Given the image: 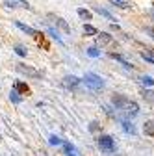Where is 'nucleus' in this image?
I'll list each match as a JSON object with an SVG mask.
<instances>
[{
    "instance_id": "1",
    "label": "nucleus",
    "mask_w": 154,
    "mask_h": 156,
    "mask_svg": "<svg viewBox=\"0 0 154 156\" xmlns=\"http://www.w3.org/2000/svg\"><path fill=\"white\" fill-rule=\"evenodd\" d=\"M84 82H86V86H89L91 89H102L104 87V80L99 76V74H95V73H87L86 76H84Z\"/></svg>"
},
{
    "instance_id": "2",
    "label": "nucleus",
    "mask_w": 154,
    "mask_h": 156,
    "mask_svg": "<svg viewBox=\"0 0 154 156\" xmlns=\"http://www.w3.org/2000/svg\"><path fill=\"white\" fill-rule=\"evenodd\" d=\"M123 112H124V115L128 117V119H132V117L139 115V106H138V102H134V101H128V102L124 104Z\"/></svg>"
},
{
    "instance_id": "3",
    "label": "nucleus",
    "mask_w": 154,
    "mask_h": 156,
    "mask_svg": "<svg viewBox=\"0 0 154 156\" xmlns=\"http://www.w3.org/2000/svg\"><path fill=\"white\" fill-rule=\"evenodd\" d=\"M99 147H100L104 152H113V149H115L113 140L110 138V136H100V138H99Z\"/></svg>"
},
{
    "instance_id": "4",
    "label": "nucleus",
    "mask_w": 154,
    "mask_h": 156,
    "mask_svg": "<svg viewBox=\"0 0 154 156\" xmlns=\"http://www.w3.org/2000/svg\"><path fill=\"white\" fill-rule=\"evenodd\" d=\"M17 71L23 73V74H26V76H32V78H41V73H39V71H35V69H32V67H28V65H23V63L17 65Z\"/></svg>"
},
{
    "instance_id": "5",
    "label": "nucleus",
    "mask_w": 154,
    "mask_h": 156,
    "mask_svg": "<svg viewBox=\"0 0 154 156\" xmlns=\"http://www.w3.org/2000/svg\"><path fill=\"white\" fill-rule=\"evenodd\" d=\"M113 41V37L110 35V34H106V32H97V45L99 47H106V45H110Z\"/></svg>"
},
{
    "instance_id": "6",
    "label": "nucleus",
    "mask_w": 154,
    "mask_h": 156,
    "mask_svg": "<svg viewBox=\"0 0 154 156\" xmlns=\"http://www.w3.org/2000/svg\"><path fill=\"white\" fill-rule=\"evenodd\" d=\"M111 102H113V106L117 108V110H123L124 104L128 102V99H126V97H123V95H115L113 99H111Z\"/></svg>"
},
{
    "instance_id": "7",
    "label": "nucleus",
    "mask_w": 154,
    "mask_h": 156,
    "mask_svg": "<svg viewBox=\"0 0 154 156\" xmlns=\"http://www.w3.org/2000/svg\"><path fill=\"white\" fill-rule=\"evenodd\" d=\"M6 6L8 8H30L28 0H8Z\"/></svg>"
},
{
    "instance_id": "8",
    "label": "nucleus",
    "mask_w": 154,
    "mask_h": 156,
    "mask_svg": "<svg viewBox=\"0 0 154 156\" xmlns=\"http://www.w3.org/2000/svg\"><path fill=\"white\" fill-rule=\"evenodd\" d=\"M78 84H80V80H78L76 76H65V78H63V86H65V87H69V89L76 87Z\"/></svg>"
},
{
    "instance_id": "9",
    "label": "nucleus",
    "mask_w": 154,
    "mask_h": 156,
    "mask_svg": "<svg viewBox=\"0 0 154 156\" xmlns=\"http://www.w3.org/2000/svg\"><path fill=\"white\" fill-rule=\"evenodd\" d=\"M50 19H54V23H56L58 26H60V28H61L63 32H71V26H69V24H67V23L63 21L61 17H54V15H50Z\"/></svg>"
},
{
    "instance_id": "10",
    "label": "nucleus",
    "mask_w": 154,
    "mask_h": 156,
    "mask_svg": "<svg viewBox=\"0 0 154 156\" xmlns=\"http://www.w3.org/2000/svg\"><path fill=\"white\" fill-rule=\"evenodd\" d=\"M15 24H17V28H21L24 34H28V35H32V37L37 35V32H35L33 28H30V26H26V24H23V23H15Z\"/></svg>"
},
{
    "instance_id": "11",
    "label": "nucleus",
    "mask_w": 154,
    "mask_h": 156,
    "mask_svg": "<svg viewBox=\"0 0 154 156\" xmlns=\"http://www.w3.org/2000/svg\"><path fill=\"white\" fill-rule=\"evenodd\" d=\"M143 130H145V136H150V138H154V121H147L145 126H143Z\"/></svg>"
},
{
    "instance_id": "12",
    "label": "nucleus",
    "mask_w": 154,
    "mask_h": 156,
    "mask_svg": "<svg viewBox=\"0 0 154 156\" xmlns=\"http://www.w3.org/2000/svg\"><path fill=\"white\" fill-rule=\"evenodd\" d=\"M110 2H111L113 6H117V8H123V9H126V8L132 6V4H130V0H110Z\"/></svg>"
},
{
    "instance_id": "13",
    "label": "nucleus",
    "mask_w": 154,
    "mask_h": 156,
    "mask_svg": "<svg viewBox=\"0 0 154 156\" xmlns=\"http://www.w3.org/2000/svg\"><path fill=\"white\" fill-rule=\"evenodd\" d=\"M141 58H143V60H147V62H152V63H154V48L143 50V52H141Z\"/></svg>"
},
{
    "instance_id": "14",
    "label": "nucleus",
    "mask_w": 154,
    "mask_h": 156,
    "mask_svg": "<svg viewBox=\"0 0 154 156\" xmlns=\"http://www.w3.org/2000/svg\"><path fill=\"white\" fill-rule=\"evenodd\" d=\"M123 128H124V132H128V134H136V126H134L128 119L123 121Z\"/></svg>"
},
{
    "instance_id": "15",
    "label": "nucleus",
    "mask_w": 154,
    "mask_h": 156,
    "mask_svg": "<svg viewBox=\"0 0 154 156\" xmlns=\"http://www.w3.org/2000/svg\"><path fill=\"white\" fill-rule=\"evenodd\" d=\"M95 11H97L99 15H102V17H106L108 21H115V17L110 13V11H106V9H102V8H95Z\"/></svg>"
},
{
    "instance_id": "16",
    "label": "nucleus",
    "mask_w": 154,
    "mask_h": 156,
    "mask_svg": "<svg viewBox=\"0 0 154 156\" xmlns=\"http://www.w3.org/2000/svg\"><path fill=\"white\" fill-rule=\"evenodd\" d=\"M110 56L113 58V60H117V62H121V63H123V65H124L126 69H132V63H128V62L124 60V58H123V56H119V54H110Z\"/></svg>"
},
{
    "instance_id": "17",
    "label": "nucleus",
    "mask_w": 154,
    "mask_h": 156,
    "mask_svg": "<svg viewBox=\"0 0 154 156\" xmlns=\"http://www.w3.org/2000/svg\"><path fill=\"white\" fill-rule=\"evenodd\" d=\"M63 149H65L67 156H78V152H76V149H74L72 145H69V143H63Z\"/></svg>"
},
{
    "instance_id": "18",
    "label": "nucleus",
    "mask_w": 154,
    "mask_h": 156,
    "mask_svg": "<svg viewBox=\"0 0 154 156\" xmlns=\"http://www.w3.org/2000/svg\"><path fill=\"white\" fill-rule=\"evenodd\" d=\"M9 97H11V101H13L15 104H19V102H21V101H23V99H21V93H19V91H17L15 87L11 89V95H9Z\"/></svg>"
},
{
    "instance_id": "19",
    "label": "nucleus",
    "mask_w": 154,
    "mask_h": 156,
    "mask_svg": "<svg viewBox=\"0 0 154 156\" xmlns=\"http://www.w3.org/2000/svg\"><path fill=\"white\" fill-rule=\"evenodd\" d=\"M84 34L86 35H97V28L91 24H84Z\"/></svg>"
},
{
    "instance_id": "20",
    "label": "nucleus",
    "mask_w": 154,
    "mask_h": 156,
    "mask_svg": "<svg viewBox=\"0 0 154 156\" xmlns=\"http://www.w3.org/2000/svg\"><path fill=\"white\" fill-rule=\"evenodd\" d=\"M78 15L84 19V21H91V13H89L87 9H82V8H80V9H78Z\"/></svg>"
},
{
    "instance_id": "21",
    "label": "nucleus",
    "mask_w": 154,
    "mask_h": 156,
    "mask_svg": "<svg viewBox=\"0 0 154 156\" xmlns=\"http://www.w3.org/2000/svg\"><path fill=\"white\" fill-rule=\"evenodd\" d=\"M48 34H50V35L56 39L58 43H63V41H61V37H60V34H58V30H54V28H48Z\"/></svg>"
},
{
    "instance_id": "22",
    "label": "nucleus",
    "mask_w": 154,
    "mask_h": 156,
    "mask_svg": "<svg viewBox=\"0 0 154 156\" xmlns=\"http://www.w3.org/2000/svg\"><path fill=\"white\" fill-rule=\"evenodd\" d=\"M13 87H15L17 91H24V93H28V86H26V84H23V82H17Z\"/></svg>"
},
{
    "instance_id": "23",
    "label": "nucleus",
    "mask_w": 154,
    "mask_h": 156,
    "mask_svg": "<svg viewBox=\"0 0 154 156\" xmlns=\"http://www.w3.org/2000/svg\"><path fill=\"white\" fill-rule=\"evenodd\" d=\"M141 84H143V86H152V84H154L152 76H141Z\"/></svg>"
},
{
    "instance_id": "24",
    "label": "nucleus",
    "mask_w": 154,
    "mask_h": 156,
    "mask_svg": "<svg viewBox=\"0 0 154 156\" xmlns=\"http://www.w3.org/2000/svg\"><path fill=\"white\" fill-rule=\"evenodd\" d=\"M15 52H17L19 56H26V48H24L23 45H17V47H15Z\"/></svg>"
},
{
    "instance_id": "25",
    "label": "nucleus",
    "mask_w": 154,
    "mask_h": 156,
    "mask_svg": "<svg viewBox=\"0 0 154 156\" xmlns=\"http://www.w3.org/2000/svg\"><path fill=\"white\" fill-rule=\"evenodd\" d=\"M87 54H89V56H91V58H97V56H99V54H100V52H99V50H97V48H95V47H91V48H87Z\"/></svg>"
},
{
    "instance_id": "26",
    "label": "nucleus",
    "mask_w": 154,
    "mask_h": 156,
    "mask_svg": "<svg viewBox=\"0 0 154 156\" xmlns=\"http://www.w3.org/2000/svg\"><path fill=\"white\" fill-rule=\"evenodd\" d=\"M61 143H63V141L58 138V136H52V138H50V145H61Z\"/></svg>"
},
{
    "instance_id": "27",
    "label": "nucleus",
    "mask_w": 154,
    "mask_h": 156,
    "mask_svg": "<svg viewBox=\"0 0 154 156\" xmlns=\"http://www.w3.org/2000/svg\"><path fill=\"white\" fill-rule=\"evenodd\" d=\"M143 97H147L149 101H154V93H152V91H145V95H143Z\"/></svg>"
},
{
    "instance_id": "28",
    "label": "nucleus",
    "mask_w": 154,
    "mask_h": 156,
    "mask_svg": "<svg viewBox=\"0 0 154 156\" xmlns=\"http://www.w3.org/2000/svg\"><path fill=\"white\" fill-rule=\"evenodd\" d=\"M147 34H150V35L154 37V28H147Z\"/></svg>"
},
{
    "instance_id": "29",
    "label": "nucleus",
    "mask_w": 154,
    "mask_h": 156,
    "mask_svg": "<svg viewBox=\"0 0 154 156\" xmlns=\"http://www.w3.org/2000/svg\"><path fill=\"white\" fill-rule=\"evenodd\" d=\"M150 17H152V21H154V9H152V11H150Z\"/></svg>"
}]
</instances>
